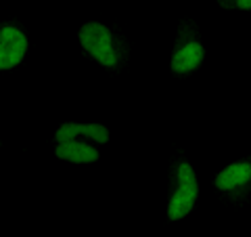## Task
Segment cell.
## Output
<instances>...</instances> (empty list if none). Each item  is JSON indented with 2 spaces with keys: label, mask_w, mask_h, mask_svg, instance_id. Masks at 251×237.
I'll list each match as a JSON object with an SVG mask.
<instances>
[{
  "label": "cell",
  "mask_w": 251,
  "mask_h": 237,
  "mask_svg": "<svg viewBox=\"0 0 251 237\" xmlns=\"http://www.w3.org/2000/svg\"><path fill=\"white\" fill-rule=\"evenodd\" d=\"M199 195V185H197V177L195 170L191 168V164H180L178 166V189L174 191L170 200V208H168V216L170 220H180L184 218L188 212L193 210L195 202Z\"/></svg>",
  "instance_id": "1"
},
{
  "label": "cell",
  "mask_w": 251,
  "mask_h": 237,
  "mask_svg": "<svg viewBox=\"0 0 251 237\" xmlns=\"http://www.w3.org/2000/svg\"><path fill=\"white\" fill-rule=\"evenodd\" d=\"M80 42L86 51H88L99 63H103L107 67H113L117 63V53L113 46V38L109 28L103 23H86L80 30Z\"/></svg>",
  "instance_id": "2"
},
{
  "label": "cell",
  "mask_w": 251,
  "mask_h": 237,
  "mask_svg": "<svg viewBox=\"0 0 251 237\" xmlns=\"http://www.w3.org/2000/svg\"><path fill=\"white\" fill-rule=\"evenodd\" d=\"M27 51V38L17 28H2L0 31V69H11L23 59Z\"/></svg>",
  "instance_id": "3"
},
{
  "label": "cell",
  "mask_w": 251,
  "mask_h": 237,
  "mask_svg": "<svg viewBox=\"0 0 251 237\" xmlns=\"http://www.w3.org/2000/svg\"><path fill=\"white\" fill-rule=\"evenodd\" d=\"M77 137H86V139L99 141V143H105V141L109 139V130L103 124H74V122H67V124L59 126L57 134H54L57 143L75 141Z\"/></svg>",
  "instance_id": "4"
},
{
  "label": "cell",
  "mask_w": 251,
  "mask_h": 237,
  "mask_svg": "<svg viewBox=\"0 0 251 237\" xmlns=\"http://www.w3.org/2000/svg\"><path fill=\"white\" fill-rule=\"evenodd\" d=\"M203 57H205V51H203V46L199 42H195V40L186 42L180 49H176L174 57H172V72H176V74L193 72V69H197L201 65Z\"/></svg>",
  "instance_id": "5"
},
{
  "label": "cell",
  "mask_w": 251,
  "mask_h": 237,
  "mask_svg": "<svg viewBox=\"0 0 251 237\" xmlns=\"http://www.w3.org/2000/svg\"><path fill=\"white\" fill-rule=\"evenodd\" d=\"M251 180V164L247 162H239V164H230L216 177V187L222 191H232L241 185H245Z\"/></svg>",
  "instance_id": "6"
},
{
  "label": "cell",
  "mask_w": 251,
  "mask_h": 237,
  "mask_svg": "<svg viewBox=\"0 0 251 237\" xmlns=\"http://www.w3.org/2000/svg\"><path fill=\"white\" fill-rule=\"evenodd\" d=\"M54 153H57V157H61V160L75 162V164H86V162L99 160L97 149H92L86 143H80V141H65V143H59Z\"/></svg>",
  "instance_id": "7"
},
{
  "label": "cell",
  "mask_w": 251,
  "mask_h": 237,
  "mask_svg": "<svg viewBox=\"0 0 251 237\" xmlns=\"http://www.w3.org/2000/svg\"><path fill=\"white\" fill-rule=\"evenodd\" d=\"M218 2L226 9H251V0H218Z\"/></svg>",
  "instance_id": "8"
}]
</instances>
